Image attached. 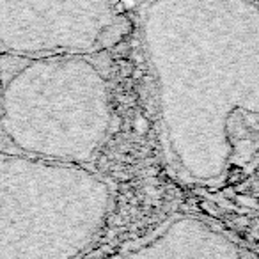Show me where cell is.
I'll list each match as a JSON object with an SVG mask.
<instances>
[{"label": "cell", "instance_id": "1", "mask_svg": "<svg viewBox=\"0 0 259 259\" xmlns=\"http://www.w3.org/2000/svg\"><path fill=\"white\" fill-rule=\"evenodd\" d=\"M141 45L174 176L201 190L255 180L257 0H148Z\"/></svg>", "mask_w": 259, "mask_h": 259}, {"label": "cell", "instance_id": "2", "mask_svg": "<svg viewBox=\"0 0 259 259\" xmlns=\"http://www.w3.org/2000/svg\"><path fill=\"white\" fill-rule=\"evenodd\" d=\"M98 54H0V151L89 165L114 124Z\"/></svg>", "mask_w": 259, "mask_h": 259}, {"label": "cell", "instance_id": "3", "mask_svg": "<svg viewBox=\"0 0 259 259\" xmlns=\"http://www.w3.org/2000/svg\"><path fill=\"white\" fill-rule=\"evenodd\" d=\"M114 192L87 165L0 151V257H73L108 222Z\"/></svg>", "mask_w": 259, "mask_h": 259}, {"label": "cell", "instance_id": "4", "mask_svg": "<svg viewBox=\"0 0 259 259\" xmlns=\"http://www.w3.org/2000/svg\"><path fill=\"white\" fill-rule=\"evenodd\" d=\"M126 34L119 0H0V54H101Z\"/></svg>", "mask_w": 259, "mask_h": 259}, {"label": "cell", "instance_id": "5", "mask_svg": "<svg viewBox=\"0 0 259 259\" xmlns=\"http://www.w3.org/2000/svg\"><path fill=\"white\" fill-rule=\"evenodd\" d=\"M124 257H222L257 259V252L238 243L215 224L194 215H174L146 236L124 245Z\"/></svg>", "mask_w": 259, "mask_h": 259}]
</instances>
